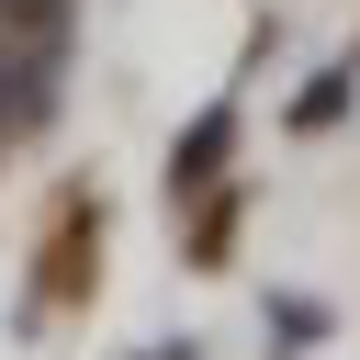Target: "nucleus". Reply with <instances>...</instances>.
<instances>
[{"label": "nucleus", "mask_w": 360, "mask_h": 360, "mask_svg": "<svg viewBox=\"0 0 360 360\" xmlns=\"http://www.w3.org/2000/svg\"><path fill=\"white\" fill-rule=\"evenodd\" d=\"M225 158H236V101H214L180 146H169V202H191V191H214L225 180Z\"/></svg>", "instance_id": "f257e3e1"}, {"label": "nucleus", "mask_w": 360, "mask_h": 360, "mask_svg": "<svg viewBox=\"0 0 360 360\" xmlns=\"http://www.w3.org/2000/svg\"><path fill=\"white\" fill-rule=\"evenodd\" d=\"M338 112H349V68H326V79L292 101V124H338Z\"/></svg>", "instance_id": "f03ea898"}]
</instances>
